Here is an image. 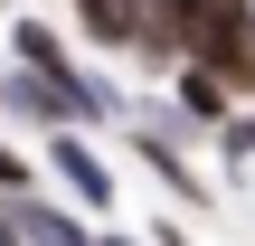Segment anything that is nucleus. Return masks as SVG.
Instances as JSON below:
<instances>
[{
  "label": "nucleus",
  "mask_w": 255,
  "mask_h": 246,
  "mask_svg": "<svg viewBox=\"0 0 255 246\" xmlns=\"http://www.w3.org/2000/svg\"><path fill=\"white\" fill-rule=\"evenodd\" d=\"M9 199H28V161H19V152L0 142V209H9Z\"/></svg>",
  "instance_id": "nucleus-6"
},
{
  "label": "nucleus",
  "mask_w": 255,
  "mask_h": 246,
  "mask_svg": "<svg viewBox=\"0 0 255 246\" xmlns=\"http://www.w3.org/2000/svg\"><path fill=\"white\" fill-rule=\"evenodd\" d=\"M142 161H151V171L170 180V199H189V209H208V180H199V171H189V161H180V152H170L161 133H142Z\"/></svg>",
  "instance_id": "nucleus-3"
},
{
  "label": "nucleus",
  "mask_w": 255,
  "mask_h": 246,
  "mask_svg": "<svg viewBox=\"0 0 255 246\" xmlns=\"http://www.w3.org/2000/svg\"><path fill=\"white\" fill-rule=\"evenodd\" d=\"M0 228H9L19 246H95V228H85L76 209H57V199H9Z\"/></svg>",
  "instance_id": "nucleus-2"
},
{
  "label": "nucleus",
  "mask_w": 255,
  "mask_h": 246,
  "mask_svg": "<svg viewBox=\"0 0 255 246\" xmlns=\"http://www.w3.org/2000/svg\"><path fill=\"white\" fill-rule=\"evenodd\" d=\"M95 246H132V237H95Z\"/></svg>",
  "instance_id": "nucleus-7"
},
{
  "label": "nucleus",
  "mask_w": 255,
  "mask_h": 246,
  "mask_svg": "<svg viewBox=\"0 0 255 246\" xmlns=\"http://www.w3.org/2000/svg\"><path fill=\"white\" fill-rule=\"evenodd\" d=\"M47 171H66V199L76 209H114V171L95 161L85 133H47Z\"/></svg>",
  "instance_id": "nucleus-1"
},
{
  "label": "nucleus",
  "mask_w": 255,
  "mask_h": 246,
  "mask_svg": "<svg viewBox=\"0 0 255 246\" xmlns=\"http://www.w3.org/2000/svg\"><path fill=\"white\" fill-rule=\"evenodd\" d=\"M0 104H9V114H28V123H47V133H66V123H57V104H47V85H38V76H9V85H0Z\"/></svg>",
  "instance_id": "nucleus-5"
},
{
  "label": "nucleus",
  "mask_w": 255,
  "mask_h": 246,
  "mask_svg": "<svg viewBox=\"0 0 255 246\" xmlns=\"http://www.w3.org/2000/svg\"><path fill=\"white\" fill-rule=\"evenodd\" d=\"M227 104H237V95H227L218 76H199V66H180V114H189V123H227Z\"/></svg>",
  "instance_id": "nucleus-4"
},
{
  "label": "nucleus",
  "mask_w": 255,
  "mask_h": 246,
  "mask_svg": "<svg viewBox=\"0 0 255 246\" xmlns=\"http://www.w3.org/2000/svg\"><path fill=\"white\" fill-rule=\"evenodd\" d=\"M0 246H19V237H9V228H0Z\"/></svg>",
  "instance_id": "nucleus-8"
}]
</instances>
